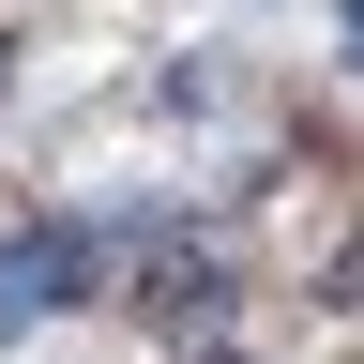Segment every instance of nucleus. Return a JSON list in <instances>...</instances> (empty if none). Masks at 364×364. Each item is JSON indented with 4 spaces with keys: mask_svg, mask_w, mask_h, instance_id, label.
<instances>
[{
    "mask_svg": "<svg viewBox=\"0 0 364 364\" xmlns=\"http://www.w3.org/2000/svg\"><path fill=\"white\" fill-rule=\"evenodd\" d=\"M349 46H364V0H349Z\"/></svg>",
    "mask_w": 364,
    "mask_h": 364,
    "instance_id": "obj_3",
    "label": "nucleus"
},
{
    "mask_svg": "<svg viewBox=\"0 0 364 364\" xmlns=\"http://www.w3.org/2000/svg\"><path fill=\"white\" fill-rule=\"evenodd\" d=\"M213 258H152V289H136V318H167V334H213Z\"/></svg>",
    "mask_w": 364,
    "mask_h": 364,
    "instance_id": "obj_2",
    "label": "nucleus"
},
{
    "mask_svg": "<svg viewBox=\"0 0 364 364\" xmlns=\"http://www.w3.org/2000/svg\"><path fill=\"white\" fill-rule=\"evenodd\" d=\"M91 289V243L76 228H16V243H0V334H31L46 304H76Z\"/></svg>",
    "mask_w": 364,
    "mask_h": 364,
    "instance_id": "obj_1",
    "label": "nucleus"
}]
</instances>
